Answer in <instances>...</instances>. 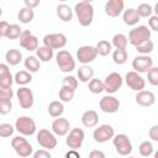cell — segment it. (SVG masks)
<instances>
[{
  "label": "cell",
  "instance_id": "1",
  "mask_svg": "<svg viewBox=\"0 0 158 158\" xmlns=\"http://www.w3.org/2000/svg\"><path fill=\"white\" fill-rule=\"evenodd\" d=\"M74 14L83 27H88L94 20V6L90 1H80L74 6Z\"/></svg>",
  "mask_w": 158,
  "mask_h": 158
},
{
  "label": "cell",
  "instance_id": "2",
  "mask_svg": "<svg viewBox=\"0 0 158 158\" xmlns=\"http://www.w3.org/2000/svg\"><path fill=\"white\" fill-rule=\"evenodd\" d=\"M148 40H151V30L144 25L133 27L128 33V42L135 47Z\"/></svg>",
  "mask_w": 158,
  "mask_h": 158
},
{
  "label": "cell",
  "instance_id": "3",
  "mask_svg": "<svg viewBox=\"0 0 158 158\" xmlns=\"http://www.w3.org/2000/svg\"><path fill=\"white\" fill-rule=\"evenodd\" d=\"M11 147L14 148L16 154L22 158H27L33 153V147L23 136H15L11 139Z\"/></svg>",
  "mask_w": 158,
  "mask_h": 158
},
{
  "label": "cell",
  "instance_id": "4",
  "mask_svg": "<svg viewBox=\"0 0 158 158\" xmlns=\"http://www.w3.org/2000/svg\"><path fill=\"white\" fill-rule=\"evenodd\" d=\"M56 62L58 68L64 73H69L75 69V59L65 49H62L56 54Z\"/></svg>",
  "mask_w": 158,
  "mask_h": 158
},
{
  "label": "cell",
  "instance_id": "5",
  "mask_svg": "<svg viewBox=\"0 0 158 158\" xmlns=\"http://www.w3.org/2000/svg\"><path fill=\"white\" fill-rule=\"evenodd\" d=\"M15 130L22 136H32L36 132V122L30 116H20L15 122Z\"/></svg>",
  "mask_w": 158,
  "mask_h": 158
},
{
  "label": "cell",
  "instance_id": "6",
  "mask_svg": "<svg viewBox=\"0 0 158 158\" xmlns=\"http://www.w3.org/2000/svg\"><path fill=\"white\" fill-rule=\"evenodd\" d=\"M112 143H114V147H115L116 152L121 156H128L133 149L128 136L125 135V133H118V135L114 136Z\"/></svg>",
  "mask_w": 158,
  "mask_h": 158
},
{
  "label": "cell",
  "instance_id": "7",
  "mask_svg": "<svg viewBox=\"0 0 158 158\" xmlns=\"http://www.w3.org/2000/svg\"><path fill=\"white\" fill-rule=\"evenodd\" d=\"M122 84H123V78L117 72H112V73L107 74L105 77V80H104L105 91L109 95L110 94H115L116 91H118V89H121Z\"/></svg>",
  "mask_w": 158,
  "mask_h": 158
},
{
  "label": "cell",
  "instance_id": "8",
  "mask_svg": "<svg viewBox=\"0 0 158 158\" xmlns=\"http://www.w3.org/2000/svg\"><path fill=\"white\" fill-rule=\"evenodd\" d=\"M36 139H37V143L46 149H53L57 146V138L54 133L47 128L40 130L36 135Z\"/></svg>",
  "mask_w": 158,
  "mask_h": 158
},
{
  "label": "cell",
  "instance_id": "9",
  "mask_svg": "<svg viewBox=\"0 0 158 158\" xmlns=\"http://www.w3.org/2000/svg\"><path fill=\"white\" fill-rule=\"evenodd\" d=\"M114 136H115V130H114V127L111 125H107V123L100 125L93 132V138L98 143L107 142L109 139H112Z\"/></svg>",
  "mask_w": 158,
  "mask_h": 158
},
{
  "label": "cell",
  "instance_id": "10",
  "mask_svg": "<svg viewBox=\"0 0 158 158\" xmlns=\"http://www.w3.org/2000/svg\"><path fill=\"white\" fill-rule=\"evenodd\" d=\"M84 138H85V133L81 128L79 127H75V128H72L70 132L67 135V138H65V143L69 148L72 149H79L81 146H83V142H84Z\"/></svg>",
  "mask_w": 158,
  "mask_h": 158
},
{
  "label": "cell",
  "instance_id": "11",
  "mask_svg": "<svg viewBox=\"0 0 158 158\" xmlns=\"http://www.w3.org/2000/svg\"><path fill=\"white\" fill-rule=\"evenodd\" d=\"M43 46L52 49H60L67 44V36L64 33H48L43 37Z\"/></svg>",
  "mask_w": 158,
  "mask_h": 158
},
{
  "label": "cell",
  "instance_id": "12",
  "mask_svg": "<svg viewBox=\"0 0 158 158\" xmlns=\"http://www.w3.org/2000/svg\"><path fill=\"white\" fill-rule=\"evenodd\" d=\"M96 57H98V51H96V47L94 46H81L77 51V59L84 65L95 60Z\"/></svg>",
  "mask_w": 158,
  "mask_h": 158
},
{
  "label": "cell",
  "instance_id": "13",
  "mask_svg": "<svg viewBox=\"0 0 158 158\" xmlns=\"http://www.w3.org/2000/svg\"><path fill=\"white\" fill-rule=\"evenodd\" d=\"M125 81L127 84V86L131 89V90H135V91H141V90H144L146 88V80L142 78V75L135 70L132 72H128L125 77Z\"/></svg>",
  "mask_w": 158,
  "mask_h": 158
},
{
  "label": "cell",
  "instance_id": "14",
  "mask_svg": "<svg viewBox=\"0 0 158 158\" xmlns=\"http://www.w3.org/2000/svg\"><path fill=\"white\" fill-rule=\"evenodd\" d=\"M99 106H100V110L105 114H115L120 109V100L117 98L107 94L100 99Z\"/></svg>",
  "mask_w": 158,
  "mask_h": 158
},
{
  "label": "cell",
  "instance_id": "15",
  "mask_svg": "<svg viewBox=\"0 0 158 158\" xmlns=\"http://www.w3.org/2000/svg\"><path fill=\"white\" fill-rule=\"evenodd\" d=\"M16 96H17L19 104H20V106L22 109H30V107H32V105L35 102V96H33V93H32V90L30 88L22 86L20 89H17Z\"/></svg>",
  "mask_w": 158,
  "mask_h": 158
},
{
  "label": "cell",
  "instance_id": "16",
  "mask_svg": "<svg viewBox=\"0 0 158 158\" xmlns=\"http://www.w3.org/2000/svg\"><path fill=\"white\" fill-rule=\"evenodd\" d=\"M20 46L22 48H25L26 51H37L38 46V38L30 31V30H25L20 37Z\"/></svg>",
  "mask_w": 158,
  "mask_h": 158
},
{
  "label": "cell",
  "instance_id": "17",
  "mask_svg": "<svg viewBox=\"0 0 158 158\" xmlns=\"http://www.w3.org/2000/svg\"><path fill=\"white\" fill-rule=\"evenodd\" d=\"M153 67V59L149 56H137L132 60V68L137 73H147Z\"/></svg>",
  "mask_w": 158,
  "mask_h": 158
},
{
  "label": "cell",
  "instance_id": "18",
  "mask_svg": "<svg viewBox=\"0 0 158 158\" xmlns=\"http://www.w3.org/2000/svg\"><path fill=\"white\" fill-rule=\"evenodd\" d=\"M105 14L110 17H117L125 11V2L123 0H109L105 2L104 6Z\"/></svg>",
  "mask_w": 158,
  "mask_h": 158
},
{
  "label": "cell",
  "instance_id": "19",
  "mask_svg": "<svg viewBox=\"0 0 158 158\" xmlns=\"http://www.w3.org/2000/svg\"><path fill=\"white\" fill-rule=\"evenodd\" d=\"M52 132L57 136H65L70 132V122L65 117H58L52 122Z\"/></svg>",
  "mask_w": 158,
  "mask_h": 158
},
{
  "label": "cell",
  "instance_id": "20",
  "mask_svg": "<svg viewBox=\"0 0 158 158\" xmlns=\"http://www.w3.org/2000/svg\"><path fill=\"white\" fill-rule=\"evenodd\" d=\"M135 99H136V102L139 106H143V107H149V106H152L156 102V95L152 91H149V90H141V91H138L136 94Z\"/></svg>",
  "mask_w": 158,
  "mask_h": 158
},
{
  "label": "cell",
  "instance_id": "21",
  "mask_svg": "<svg viewBox=\"0 0 158 158\" xmlns=\"http://www.w3.org/2000/svg\"><path fill=\"white\" fill-rule=\"evenodd\" d=\"M12 83H15V79L9 69V65L5 63L0 64V89L11 88Z\"/></svg>",
  "mask_w": 158,
  "mask_h": 158
},
{
  "label": "cell",
  "instance_id": "22",
  "mask_svg": "<svg viewBox=\"0 0 158 158\" xmlns=\"http://www.w3.org/2000/svg\"><path fill=\"white\" fill-rule=\"evenodd\" d=\"M98 122H99V115L95 110H86L81 115V123L88 128L95 127Z\"/></svg>",
  "mask_w": 158,
  "mask_h": 158
},
{
  "label": "cell",
  "instance_id": "23",
  "mask_svg": "<svg viewBox=\"0 0 158 158\" xmlns=\"http://www.w3.org/2000/svg\"><path fill=\"white\" fill-rule=\"evenodd\" d=\"M122 20H123L125 25H127V26H135V25L138 23V21L141 20V17H139L138 12L136 11V9L130 7V9H126L123 11Z\"/></svg>",
  "mask_w": 158,
  "mask_h": 158
},
{
  "label": "cell",
  "instance_id": "24",
  "mask_svg": "<svg viewBox=\"0 0 158 158\" xmlns=\"http://www.w3.org/2000/svg\"><path fill=\"white\" fill-rule=\"evenodd\" d=\"M73 11H74V10H72L70 6L67 5V4H59V5L57 6V16H58L59 20H62L63 22H69V21H72V19H73Z\"/></svg>",
  "mask_w": 158,
  "mask_h": 158
},
{
  "label": "cell",
  "instance_id": "25",
  "mask_svg": "<svg viewBox=\"0 0 158 158\" xmlns=\"http://www.w3.org/2000/svg\"><path fill=\"white\" fill-rule=\"evenodd\" d=\"M78 79L81 83H89L93 78H94V69L89 65H81L79 67L78 72H77Z\"/></svg>",
  "mask_w": 158,
  "mask_h": 158
},
{
  "label": "cell",
  "instance_id": "26",
  "mask_svg": "<svg viewBox=\"0 0 158 158\" xmlns=\"http://www.w3.org/2000/svg\"><path fill=\"white\" fill-rule=\"evenodd\" d=\"M23 65H25L26 70L30 72L31 74L32 73H37L40 70V67H41V60L36 56H28V57L25 58Z\"/></svg>",
  "mask_w": 158,
  "mask_h": 158
},
{
  "label": "cell",
  "instance_id": "27",
  "mask_svg": "<svg viewBox=\"0 0 158 158\" xmlns=\"http://www.w3.org/2000/svg\"><path fill=\"white\" fill-rule=\"evenodd\" d=\"M5 60L10 65H17L22 60V53L19 49L11 48L5 53Z\"/></svg>",
  "mask_w": 158,
  "mask_h": 158
},
{
  "label": "cell",
  "instance_id": "28",
  "mask_svg": "<svg viewBox=\"0 0 158 158\" xmlns=\"http://www.w3.org/2000/svg\"><path fill=\"white\" fill-rule=\"evenodd\" d=\"M36 57L41 62H49L53 58V49L46 46H40L36 51Z\"/></svg>",
  "mask_w": 158,
  "mask_h": 158
},
{
  "label": "cell",
  "instance_id": "29",
  "mask_svg": "<svg viewBox=\"0 0 158 158\" xmlns=\"http://www.w3.org/2000/svg\"><path fill=\"white\" fill-rule=\"evenodd\" d=\"M33 17H35L33 9H30V7H26V6L22 7V9H20V11L17 14V19L22 23H30V22H32Z\"/></svg>",
  "mask_w": 158,
  "mask_h": 158
},
{
  "label": "cell",
  "instance_id": "30",
  "mask_svg": "<svg viewBox=\"0 0 158 158\" xmlns=\"http://www.w3.org/2000/svg\"><path fill=\"white\" fill-rule=\"evenodd\" d=\"M64 112V106H63V102L62 101H52L49 105H48V114L52 116V117H62V114Z\"/></svg>",
  "mask_w": 158,
  "mask_h": 158
},
{
  "label": "cell",
  "instance_id": "31",
  "mask_svg": "<svg viewBox=\"0 0 158 158\" xmlns=\"http://www.w3.org/2000/svg\"><path fill=\"white\" fill-rule=\"evenodd\" d=\"M111 44L116 48V49H126L127 44H128V37L125 36L123 33H116L112 37V42Z\"/></svg>",
  "mask_w": 158,
  "mask_h": 158
},
{
  "label": "cell",
  "instance_id": "32",
  "mask_svg": "<svg viewBox=\"0 0 158 158\" xmlns=\"http://www.w3.org/2000/svg\"><path fill=\"white\" fill-rule=\"evenodd\" d=\"M14 79H15V83L16 84H19V85H26V84L31 83L32 74L30 72H27V70H20V72H17L15 74Z\"/></svg>",
  "mask_w": 158,
  "mask_h": 158
},
{
  "label": "cell",
  "instance_id": "33",
  "mask_svg": "<svg viewBox=\"0 0 158 158\" xmlns=\"http://www.w3.org/2000/svg\"><path fill=\"white\" fill-rule=\"evenodd\" d=\"M95 47H96V51H98V54H99V56L106 57V56L110 54L112 44H111L109 41H106V40H101V41H99V42L96 43Z\"/></svg>",
  "mask_w": 158,
  "mask_h": 158
},
{
  "label": "cell",
  "instance_id": "34",
  "mask_svg": "<svg viewBox=\"0 0 158 158\" xmlns=\"http://www.w3.org/2000/svg\"><path fill=\"white\" fill-rule=\"evenodd\" d=\"M127 58H128V54H127L126 49H115L112 53V59L118 65L125 64L127 62Z\"/></svg>",
  "mask_w": 158,
  "mask_h": 158
},
{
  "label": "cell",
  "instance_id": "35",
  "mask_svg": "<svg viewBox=\"0 0 158 158\" xmlns=\"http://www.w3.org/2000/svg\"><path fill=\"white\" fill-rule=\"evenodd\" d=\"M105 90V86H104V81H101L100 79H96V78H93L90 81H89V91L91 94H100Z\"/></svg>",
  "mask_w": 158,
  "mask_h": 158
},
{
  "label": "cell",
  "instance_id": "36",
  "mask_svg": "<svg viewBox=\"0 0 158 158\" xmlns=\"http://www.w3.org/2000/svg\"><path fill=\"white\" fill-rule=\"evenodd\" d=\"M22 32H23V31H22V28H21L19 25H16V23H11L10 27H9V30H7L6 38H9V40H17V38L21 37Z\"/></svg>",
  "mask_w": 158,
  "mask_h": 158
},
{
  "label": "cell",
  "instance_id": "37",
  "mask_svg": "<svg viewBox=\"0 0 158 158\" xmlns=\"http://www.w3.org/2000/svg\"><path fill=\"white\" fill-rule=\"evenodd\" d=\"M138 152H139V154H141L142 157H149L151 154H153V153H154V148H153L152 142H149V141H143V142L139 144V147H138Z\"/></svg>",
  "mask_w": 158,
  "mask_h": 158
},
{
  "label": "cell",
  "instance_id": "38",
  "mask_svg": "<svg viewBox=\"0 0 158 158\" xmlns=\"http://www.w3.org/2000/svg\"><path fill=\"white\" fill-rule=\"evenodd\" d=\"M153 48H154L153 42H152L151 40H148V41H146V42L138 44V46L136 47V51H137L138 53H141V56H148V54L153 51Z\"/></svg>",
  "mask_w": 158,
  "mask_h": 158
},
{
  "label": "cell",
  "instance_id": "39",
  "mask_svg": "<svg viewBox=\"0 0 158 158\" xmlns=\"http://www.w3.org/2000/svg\"><path fill=\"white\" fill-rule=\"evenodd\" d=\"M74 93L75 90L73 89H69V88H65V86H62V89L59 90V99L62 102H69L73 100L74 98Z\"/></svg>",
  "mask_w": 158,
  "mask_h": 158
},
{
  "label": "cell",
  "instance_id": "40",
  "mask_svg": "<svg viewBox=\"0 0 158 158\" xmlns=\"http://www.w3.org/2000/svg\"><path fill=\"white\" fill-rule=\"evenodd\" d=\"M136 11L138 12L139 17H151L152 16V12H153V7L149 4L142 2V4L138 5V7L136 9Z\"/></svg>",
  "mask_w": 158,
  "mask_h": 158
},
{
  "label": "cell",
  "instance_id": "41",
  "mask_svg": "<svg viewBox=\"0 0 158 158\" xmlns=\"http://www.w3.org/2000/svg\"><path fill=\"white\" fill-rule=\"evenodd\" d=\"M147 79L151 85L158 86V67H152L147 72Z\"/></svg>",
  "mask_w": 158,
  "mask_h": 158
},
{
  "label": "cell",
  "instance_id": "42",
  "mask_svg": "<svg viewBox=\"0 0 158 158\" xmlns=\"http://www.w3.org/2000/svg\"><path fill=\"white\" fill-rule=\"evenodd\" d=\"M15 131V127L10 123H0V137L2 138H6V137H10Z\"/></svg>",
  "mask_w": 158,
  "mask_h": 158
},
{
  "label": "cell",
  "instance_id": "43",
  "mask_svg": "<svg viewBox=\"0 0 158 158\" xmlns=\"http://www.w3.org/2000/svg\"><path fill=\"white\" fill-rule=\"evenodd\" d=\"M62 86H65V88H69V89L75 90L78 88V79L75 77H73V75H67V77L63 78Z\"/></svg>",
  "mask_w": 158,
  "mask_h": 158
},
{
  "label": "cell",
  "instance_id": "44",
  "mask_svg": "<svg viewBox=\"0 0 158 158\" xmlns=\"http://www.w3.org/2000/svg\"><path fill=\"white\" fill-rule=\"evenodd\" d=\"M12 89L6 88V89H0V101H11L12 99Z\"/></svg>",
  "mask_w": 158,
  "mask_h": 158
},
{
  "label": "cell",
  "instance_id": "45",
  "mask_svg": "<svg viewBox=\"0 0 158 158\" xmlns=\"http://www.w3.org/2000/svg\"><path fill=\"white\" fill-rule=\"evenodd\" d=\"M12 110V101H0V114L6 115Z\"/></svg>",
  "mask_w": 158,
  "mask_h": 158
},
{
  "label": "cell",
  "instance_id": "46",
  "mask_svg": "<svg viewBox=\"0 0 158 158\" xmlns=\"http://www.w3.org/2000/svg\"><path fill=\"white\" fill-rule=\"evenodd\" d=\"M148 26H149V30L158 32V16H156V15L151 16L148 19Z\"/></svg>",
  "mask_w": 158,
  "mask_h": 158
},
{
  "label": "cell",
  "instance_id": "47",
  "mask_svg": "<svg viewBox=\"0 0 158 158\" xmlns=\"http://www.w3.org/2000/svg\"><path fill=\"white\" fill-rule=\"evenodd\" d=\"M149 138L154 142H158V125H153L151 128H149Z\"/></svg>",
  "mask_w": 158,
  "mask_h": 158
},
{
  "label": "cell",
  "instance_id": "48",
  "mask_svg": "<svg viewBox=\"0 0 158 158\" xmlns=\"http://www.w3.org/2000/svg\"><path fill=\"white\" fill-rule=\"evenodd\" d=\"M33 158H52V156L46 149H38L33 153Z\"/></svg>",
  "mask_w": 158,
  "mask_h": 158
},
{
  "label": "cell",
  "instance_id": "49",
  "mask_svg": "<svg viewBox=\"0 0 158 158\" xmlns=\"http://www.w3.org/2000/svg\"><path fill=\"white\" fill-rule=\"evenodd\" d=\"M9 27H10V23H7L5 20H2L0 22V36L1 37H6V33H7Z\"/></svg>",
  "mask_w": 158,
  "mask_h": 158
},
{
  "label": "cell",
  "instance_id": "50",
  "mask_svg": "<svg viewBox=\"0 0 158 158\" xmlns=\"http://www.w3.org/2000/svg\"><path fill=\"white\" fill-rule=\"evenodd\" d=\"M88 158H106L105 157V153L100 149H94L89 153V157Z\"/></svg>",
  "mask_w": 158,
  "mask_h": 158
},
{
  "label": "cell",
  "instance_id": "51",
  "mask_svg": "<svg viewBox=\"0 0 158 158\" xmlns=\"http://www.w3.org/2000/svg\"><path fill=\"white\" fill-rule=\"evenodd\" d=\"M40 5V1L38 0H25V6L26 7H30V9H35L36 6Z\"/></svg>",
  "mask_w": 158,
  "mask_h": 158
},
{
  "label": "cell",
  "instance_id": "52",
  "mask_svg": "<svg viewBox=\"0 0 158 158\" xmlns=\"http://www.w3.org/2000/svg\"><path fill=\"white\" fill-rule=\"evenodd\" d=\"M64 158H81V157H80V154H79L75 149H70V151H68V152L65 153Z\"/></svg>",
  "mask_w": 158,
  "mask_h": 158
},
{
  "label": "cell",
  "instance_id": "53",
  "mask_svg": "<svg viewBox=\"0 0 158 158\" xmlns=\"http://www.w3.org/2000/svg\"><path fill=\"white\" fill-rule=\"evenodd\" d=\"M153 11H154V14H156V16H158V2H156V5H154V7H153Z\"/></svg>",
  "mask_w": 158,
  "mask_h": 158
},
{
  "label": "cell",
  "instance_id": "54",
  "mask_svg": "<svg viewBox=\"0 0 158 158\" xmlns=\"http://www.w3.org/2000/svg\"><path fill=\"white\" fill-rule=\"evenodd\" d=\"M153 158H158V151H156V152H154V154H153Z\"/></svg>",
  "mask_w": 158,
  "mask_h": 158
},
{
  "label": "cell",
  "instance_id": "55",
  "mask_svg": "<svg viewBox=\"0 0 158 158\" xmlns=\"http://www.w3.org/2000/svg\"><path fill=\"white\" fill-rule=\"evenodd\" d=\"M128 158H136V157H128Z\"/></svg>",
  "mask_w": 158,
  "mask_h": 158
}]
</instances>
